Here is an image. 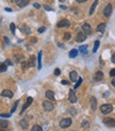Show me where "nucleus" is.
<instances>
[{
  "mask_svg": "<svg viewBox=\"0 0 115 131\" xmlns=\"http://www.w3.org/2000/svg\"><path fill=\"white\" fill-rule=\"evenodd\" d=\"M69 26H70V23H69L68 20H66V19H62V20H60L57 23V27H59V28L69 27Z\"/></svg>",
  "mask_w": 115,
  "mask_h": 131,
  "instance_id": "nucleus-5",
  "label": "nucleus"
},
{
  "mask_svg": "<svg viewBox=\"0 0 115 131\" xmlns=\"http://www.w3.org/2000/svg\"><path fill=\"white\" fill-rule=\"evenodd\" d=\"M11 116V114H4V113H1L0 114V117H5V118H9Z\"/></svg>",
  "mask_w": 115,
  "mask_h": 131,
  "instance_id": "nucleus-34",
  "label": "nucleus"
},
{
  "mask_svg": "<svg viewBox=\"0 0 115 131\" xmlns=\"http://www.w3.org/2000/svg\"><path fill=\"white\" fill-rule=\"evenodd\" d=\"M36 41L37 39H35V37H32V39H31V42H33V43H36Z\"/></svg>",
  "mask_w": 115,
  "mask_h": 131,
  "instance_id": "nucleus-45",
  "label": "nucleus"
},
{
  "mask_svg": "<svg viewBox=\"0 0 115 131\" xmlns=\"http://www.w3.org/2000/svg\"><path fill=\"white\" fill-rule=\"evenodd\" d=\"M76 1L79 3H81V2H85V1H88V0H76Z\"/></svg>",
  "mask_w": 115,
  "mask_h": 131,
  "instance_id": "nucleus-44",
  "label": "nucleus"
},
{
  "mask_svg": "<svg viewBox=\"0 0 115 131\" xmlns=\"http://www.w3.org/2000/svg\"><path fill=\"white\" fill-rule=\"evenodd\" d=\"M60 1H61V2H63V1H65V0H60Z\"/></svg>",
  "mask_w": 115,
  "mask_h": 131,
  "instance_id": "nucleus-52",
  "label": "nucleus"
},
{
  "mask_svg": "<svg viewBox=\"0 0 115 131\" xmlns=\"http://www.w3.org/2000/svg\"><path fill=\"white\" fill-rule=\"evenodd\" d=\"M44 8H45V9L47 10V11H51V10H52V9H51L50 7H48V5H44Z\"/></svg>",
  "mask_w": 115,
  "mask_h": 131,
  "instance_id": "nucleus-40",
  "label": "nucleus"
},
{
  "mask_svg": "<svg viewBox=\"0 0 115 131\" xmlns=\"http://www.w3.org/2000/svg\"><path fill=\"white\" fill-rule=\"evenodd\" d=\"M35 59H36V58L34 57V55H31L30 57V59H29V66H35Z\"/></svg>",
  "mask_w": 115,
  "mask_h": 131,
  "instance_id": "nucleus-19",
  "label": "nucleus"
},
{
  "mask_svg": "<svg viewBox=\"0 0 115 131\" xmlns=\"http://www.w3.org/2000/svg\"><path fill=\"white\" fill-rule=\"evenodd\" d=\"M33 5H34V8H36V9H39V8H41V5H39L38 3H34Z\"/></svg>",
  "mask_w": 115,
  "mask_h": 131,
  "instance_id": "nucleus-41",
  "label": "nucleus"
},
{
  "mask_svg": "<svg viewBox=\"0 0 115 131\" xmlns=\"http://www.w3.org/2000/svg\"><path fill=\"white\" fill-rule=\"evenodd\" d=\"M20 125H21V127H23V129H27L28 126H29V123H28L27 119H21L20 120Z\"/></svg>",
  "mask_w": 115,
  "mask_h": 131,
  "instance_id": "nucleus-24",
  "label": "nucleus"
},
{
  "mask_svg": "<svg viewBox=\"0 0 115 131\" xmlns=\"http://www.w3.org/2000/svg\"><path fill=\"white\" fill-rule=\"evenodd\" d=\"M12 1H13V2H15V3H17L19 1V0H12Z\"/></svg>",
  "mask_w": 115,
  "mask_h": 131,
  "instance_id": "nucleus-51",
  "label": "nucleus"
},
{
  "mask_svg": "<svg viewBox=\"0 0 115 131\" xmlns=\"http://www.w3.org/2000/svg\"><path fill=\"white\" fill-rule=\"evenodd\" d=\"M20 30L23 31V32H25L26 34H30V32H31L30 28H28L26 25H21V27H20Z\"/></svg>",
  "mask_w": 115,
  "mask_h": 131,
  "instance_id": "nucleus-17",
  "label": "nucleus"
},
{
  "mask_svg": "<svg viewBox=\"0 0 115 131\" xmlns=\"http://www.w3.org/2000/svg\"><path fill=\"white\" fill-rule=\"evenodd\" d=\"M97 3H98V0H95V1H94V3H93V4H92V7H91V10H90V14H91V15H92L93 13H94L95 8H96Z\"/></svg>",
  "mask_w": 115,
  "mask_h": 131,
  "instance_id": "nucleus-25",
  "label": "nucleus"
},
{
  "mask_svg": "<svg viewBox=\"0 0 115 131\" xmlns=\"http://www.w3.org/2000/svg\"><path fill=\"white\" fill-rule=\"evenodd\" d=\"M32 101H33V98H32V97H28V98H27V102L23 104V109H21V113H23V111H26V109H27L28 107H29L31 104H32Z\"/></svg>",
  "mask_w": 115,
  "mask_h": 131,
  "instance_id": "nucleus-11",
  "label": "nucleus"
},
{
  "mask_svg": "<svg viewBox=\"0 0 115 131\" xmlns=\"http://www.w3.org/2000/svg\"><path fill=\"white\" fill-rule=\"evenodd\" d=\"M111 13H112V5L108 4L106 8H104V15L106 17H109L111 15Z\"/></svg>",
  "mask_w": 115,
  "mask_h": 131,
  "instance_id": "nucleus-8",
  "label": "nucleus"
},
{
  "mask_svg": "<svg viewBox=\"0 0 115 131\" xmlns=\"http://www.w3.org/2000/svg\"><path fill=\"white\" fill-rule=\"evenodd\" d=\"M28 3H29V0H19L17 2V4H18L19 8H23L26 5H28Z\"/></svg>",
  "mask_w": 115,
  "mask_h": 131,
  "instance_id": "nucleus-18",
  "label": "nucleus"
},
{
  "mask_svg": "<svg viewBox=\"0 0 115 131\" xmlns=\"http://www.w3.org/2000/svg\"><path fill=\"white\" fill-rule=\"evenodd\" d=\"M69 102H71V104H75V102H77V96L76 94L74 93V91L73 90H69Z\"/></svg>",
  "mask_w": 115,
  "mask_h": 131,
  "instance_id": "nucleus-6",
  "label": "nucleus"
},
{
  "mask_svg": "<svg viewBox=\"0 0 115 131\" xmlns=\"http://www.w3.org/2000/svg\"><path fill=\"white\" fill-rule=\"evenodd\" d=\"M43 107H44L45 111H47V112H50V111L53 110V104L48 100H45L44 102H43Z\"/></svg>",
  "mask_w": 115,
  "mask_h": 131,
  "instance_id": "nucleus-4",
  "label": "nucleus"
},
{
  "mask_svg": "<svg viewBox=\"0 0 115 131\" xmlns=\"http://www.w3.org/2000/svg\"><path fill=\"white\" fill-rule=\"evenodd\" d=\"M70 114L75 115V114H76V110H75V109H70Z\"/></svg>",
  "mask_w": 115,
  "mask_h": 131,
  "instance_id": "nucleus-38",
  "label": "nucleus"
},
{
  "mask_svg": "<svg viewBox=\"0 0 115 131\" xmlns=\"http://www.w3.org/2000/svg\"><path fill=\"white\" fill-rule=\"evenodd\" d=\"M71 125V119L70 118H63L60 122V127L61 128H68Z\"/></svg>",
  "mask_w": 115,
  "mask_h": 131,
  "instance_id": "nucleus-3",
  "label": "nucleus"
},
{
  "mask_svg": "<svg viewBox=\"0 0 115 131\" xmlns=\"http://www.w3.org/2000/svg\"><path fill=\"white\" fill-rule=\"evenodd\" d=\"M21 66H23V69H27L28 67H29V63H28V62H23V63H21Z\"/></svg>",
  "mask_w": 115,
  "mask_h": 131,
  "instance_id": "nucleus-32",
  "label": "nucleus"
},
{
  "mask_svg": "<svg viewBox=\"0 0 115 131\" xmlns=\"http://www.w3.org/2000/svg\"><path fill=\"white\" fill-rule=\"evenodd\" d=\"M18 102H19L18 100H17V101H15V104H14L13 108H12V110H11V113H14V112H15V110H16L17 106H18Z\"/></svg>",
  "mask_w": 115,
  "mask_h": 131,
  "instance_id": "nucleus-31",
  "label": "nucleus"
},
{
  "mask_svg": "<svg viewBox=\"0 0 115 131\" xmlns=\"http://www.w3.org/2000/svg\"><path fill=\"white\" fill-rule=\"evenodd\" d=\"M53 74H54L55 76H59V75L61 74V70L59 68H57V69H54V73H53Z\"/></svg>",
  "mask_w": 115,
  "mask_h": 131,
  "instance_id": "nucleus-35",
  "label": "nucleus"
},
{
  "mask_svg": "<svg viewBox=\"0 0 115 131\" xmlns=\"http://www.w3.org/2000/svg\"><path fill=\"white\" fill-rule=\"evenodd\" d=\"M104 29H106V23H100V25L97 27V31H98V32H101V33L104 31Z\"/></svg>",
  "mask_w": 115,
  "mask_h": 131,
  "instance_id": "nucleus-22",
  "label": "nucleus"
},
{
  "mask_svg": "<svg viewBox=\"0 0 115 131\" xmlns=\"http://www.w3.org/2000/svg\"><path fill=\"white\" fill-rule=\"evenodd\" d=\"M10 29H11V32L14 34V33H15V30H16V27H15V23H12L11 25H10Z\"/></svg>",
  "mask_w": 115,
  "mask_h": 131,
  "instance_id": "nucleus-29",
  "label": "nucleus"
},
{
  "mask_svg": "<svg viewBox=\"0 0 115 131\" xmlns=\"http://www.w3.org/2000/svg\"><path fill=\"white\" fill-rule=\"evenodd\" d=\"M42 54H43V52H42V51H39L38 55H37V67H38L39 70L42 69Z\"/></svg>",
  "mask_w": 115,
  "mask_h": 131,
  "instance_id": "nucleus-15",
  "label": "nucleus"
},
{
  "mask_svg": "<svg viewBox=\"0 0 115 131\" xmlns=\"http://www.w3.org/2000/svg\"><path fill=\"white\" fill-rule=\"evenodd\" d=\"M45 95H46V97L48 99H50V100H54V93H53L52 91H47V92L45 93Z\"/></svg>",
  "mask_w": 115,
  "mask_h": 131,
  "instance_id": "nucleus-16",
  "label": "nucleus"
},
{
  "mask_svg": "<svg viewBox=\"0 0 115 131\" xmlns=\"http://www.w3.org/2000/svg\"><path fill=\"white\" fill-rule=\"evenodd\" d=\"M113 110V107L112 104H102L101 107H100V111H101L102 114H109V113H111Z\"/></svg>",
  "mask_w": 115,
  "mask_h": 131,
  "instance_id": "nucleus-1",
  "label": "nucleus"
},
{
  "mask_svg": "<svg viewBox=\"0 0 115 131\" xmlns=\"http://www.w3.org/2000/svg\"><path fill=\"white\" fill-rule=\"evenodd\" d=\"M79 51H80L81 53H83V54H85V53H86V51H88V46H86V45L80 46V47H79Z\"/></svg>",
  "mask_w": 115,
  "mask_h": 131,
  "instance_id": "nucleus-23",
  "label": "nucleus"
},
{
  "mask_svg": "<svg viewBox=\"0 0 115 131\" xmlns=\"http://www.w3.org/2000/svg\"><path fill=\"white\" fill-rule=\"evenodd\" d=\"M102 79H104V74H102V71L98 70L96 73V75H95V80H96V81H100V80H102Z\"/></svg>",
  "mask_w": 115,
  "mask_h": 131,
  "instance_id": "nucleus-14",
  "label": "nucleus"
},
{
  "mask_svg": "<svg viewBox=\"0 0 115 131\" xmlns=\"http://www.w3.org/2000/svg\"><path fill=\"white\" fill-rule=\"evenodd\" d=\"M62 84L67 85V84H68V81H66V80H62Z\"/></svg>",
  "mask_w": 115,
  "mask_h": 131,
  "instance_id": "nucleus-42",
  "label": "nucleus"
},
{
  "mask_svg": "<svg viewBox=\"0 0 115 131\" xmlns=\"http://www.w3.org/2000/svg\"><path fill=\"white\" fill-rule=\"evenodd\" d=\"M0 131H8L5 128H0Z\"/></svg>",
  "mask_w": 115,
  "mask_h": 131,
  "instance_id": "nucleus-50",
  "label": "nucleus"
},
{
  "mask_svg": "<svg viewBox=\"0 0 115 131\" xmlns=\"http://www.w3.org/2000/svg\"><path fill=\"white\" fill-rule=\"evenodd\" d=\"M110 76L111 77H115V69H112V70L110 71Z\"/></svg>",
  "mask_w": 115,
  "mask_h": 131,
  "instance_id": "nucleus-37",
  "label": "nucleus"
},
{
  "mask_svg": "<svg viewBox=\"0 0 115 131\" xmlns=\"http://www.w3.org/2000/svg\"><path fill=\"white\" fill-rule=\"evenodd\" d=\"M112 85H113V86H115V78L112 80Z\"/></svg>",
  "mask_w": 115,
  "mask_h": 131,
  "instance_id": "nucleus-48",
  "label": "nucleus"
},
{
  "mask_svg": "<svg viewBox=\"0 0 115 131\" xmlns=\"http://www.w3.org/2000/svg\"><path fill=\"white\" fill-rule=\"evenodd\" d=\"M5 11L7 12H12V9H10V8H5Z\"/></svg>",
  "mask_w": 115,
  "mask_h": 131,
  "instance_id": "nucleus-47",
  "label": "nucleus"
},
{
  "mask_svg": "<svg viewBox=\"0 0 115 131\" xmlns=\"http://www.w3.org/2000/svg\"><path fill=\"white\" fill-rule=\"evenodd\" d=\"M4 42H5V44H10V41L8 37H4Z\"/></svg>",
  "mask_w": 115,
  "mask_h": 131,
  "instance_id": "nucleus-43",
  "label": "nucleus"
},
{
  "mask_svg": "<svg viewBox=\"0 0 115 131\" xmlns=\"http://www.w3.org/2000/svg\"><path fill=\"white\" fill-rule=\"evenodd\" d=\"M85 39H86V34H85V33H82V32H79L78 34H77L76 41L78 42V43H82V42L85 41Z\"/></svg>",
  "mask_w": 115,
  "mask_h": 131,
  "instance_id": "nucleus-7",
  "label": "nucleus"
},
{
  "mask_svg": "<svg viewBox=\"0 0 115 131\" xmlns=\"http://www.w3.org/2000/svg\"><path fill=\"white\" fill-rule=\"evenodd\" d=\"M1 95L4 96V97H8V98H12V97H13V92L10 91V90H4Z\"/></svg>",
  "mask_w": 115,
  "mask_h": 131,
  "instance_id": "nucleus-13",
  "label": "nucleus"
},
{
  "mask_svg": "<svg viewBox=\"0 0 115 131\" xmlns=\"http://www.w3.org/2000/svg\"><path fill=\"white\" fill-rule=\"evenodd\" d=\"M81 83H82V78L79 77L78 80H77V82H76V85H75V89H78V87L81 85Z\"/></svg>",
  "mask_w": 115,
  "mask_h": 131,
  "instance_id": "nucleus-28",
  "label": "nucleus"
},
{
  "mask_svg": "<svg viewBox=\"0 0 115 131\" xmlns=\"http://www.w3.org/2000/svg\"><path fill=\"white\" fill-rule=\"evenodd\" d=\"M104 124L110 128H113V127H115V119L111 117H106L104 118Z\"/></svg>",
  "mask_w": 115,
  "mask_h": 131,
  "instance_id": "nucleus-2",
  "label": "nucleus"
},
{
  "mask_svg": "<svg viewBox=\"0 0 115 131\" xmlns=\"http://www.w3.org/2000/svg\"><path fill=\"white\" fill-rule=\"evenodd\" d=\"M99 45H100V42H99V41H96V42H95L94 48H93V52H96L97 49H98V47H99Z\"/></svg>",
  "mask_w": 115,
  "mask_h": 131,
  "instance_id": "nucleus-27",
  "label": "nucleus"
},
{
  "mask_svg": "<svg viewBox=\"0 0 115 131\" xmlns=\"http://www.w3.org/2000/svg\"><path fill=\"white\" fill-rule=\"evenodd\" d=\"M0 126H1V128H7L9 126V122L5 119H0Z\"/></svg>",
  "mask_w": 115,
  "mask_h": 131,
  "instance_id": "nucleus-21",
  "label": "nucleus"
},
{
  "mask_svg": "<svg viewBox=\"0 0 115 131\" xmlns=\"http://www.w3.org/2000/svg\"><path fill=\"white\" fill-rule=\"evenodd\" d=\"M45 31H46V28L45 27H42L38 29V33H43V32H45Z\"/></svg>",
  "mask_w": 115,
  "mask_h": 131,
  "instance_id": "nucleus-36",
  "label": "nucleus"
},
{
  "mask_svg": "<svg viewBox=\"0 0 115 131\" xmlns=\"http://www.w3.org/2000/svg\"><path fill=\"white\" fill-rule=\"evenodd\" d=\"M7 65H12V62L10 60H7V63H5Z\"/></svg>",
  "mask_w": 115,
  "mask_h": 131,
  "instance_id": "nucleus-46",
  "label": "nucleus"
},
{
  "mask_svg": "<svg viewBox=\"0 0 115 131\" xmlns=\"http://www.w3.org/2000/svg\"><path fill=\"white\" fill-rule=\"evenodd\" d=\"M82 29H83V31H84L85 34H91V33H92V27L86 23L82 26Z\"/></svg>",
  "mask_w": 115,
  "mask_h": 131,
  "instance_id": "nucleus-9",
  "label": "nucleus"
},
{
  "mask_svg": "<svg viewBox=\"0 0 115 131\" xmlns=\"http://www.w3.org/2000/svg\"><path fill=\"white\" fill-rule=\"evenodd\" d=\"M70 37H71V34H70L69 32H66V33L64 34V39H69Z\"/></svg>",
  "mask_w": 115,
  "mask_h": 131,
  "instance_id": "nucleus-33",
  "label": "nucleus"
},
{
  "mask_svg": "<svg viewBox=\"0 0 115 131\" xmlns=\"http://www.w3.org/2000/svg\"><path fill=\"white\" fill-rule=\"evenodd\" d=\"M31 131H42V128L38 125H35V126H33V128L31 129Z\"/></svg>",
  "mask_w": 115,
  "mask_h": 131,
  "instance_id": "nucleus-30",
  "label": "nucleus"
},
{
  "mask_svg": "<svg viewBox=\"0 0 115 131\" xmlns=\"http://www.w3.org/2000/svg\"><path fill=\"white\" fill-rule=\"evenodd\" d=\"M77 54H78V50L77 49H71L70 50V52H69V58H76L77 57Z\"/></svg>",
  "mask_w": 115,
  "mask_h": 131,
  "instance_id": "nucleus-20",
  "label": "nucleus"
},
{
  "mask_svg": "<svg viewBox=\"0 0 115 131\" xmlns=\"http://www.w3.org/2000/svg\"><path fill=\"white\" fill-rule=\"evenodd\" d=\"M90 102H91V108H92V110L96 111V109H97V100H96V98H95L94 96L91 97Z\"/></svg>",
  "mask_w": 115,
  "mask_h": 131,
  "instance_id": "nucleus-10",
  "label": "nucleus"
},
{
  "mask_svg": "<svg viewBox=\"0 0 115 131\" xmlns=\"http://www.w3.org/2000/svg\"><path fill=\"white\" fill-rule=\"evenodd\" d=\"M60 8H61V9H62V10H65V9H67V8H66V7H65V5H61V7H60Z\"/></svg>",
  "mask_w": 115,
  "mask_h": 131,
  "instance_id": "nucleus-49",
  "label": "nucleus"
},
{
  "mask_svg": "<svg viewBox=\"0 0 115 131\" xmlns=\"http://www.w3.org/2000/svg\"><path fill=\"white\" fill-rule=\"evenodd\" d=\"M69 77H70V80L73 82H76L78 80V74H77V71H70V74H69Z\"/></svg>",
  "mask_w": 115,
  "mask_h": 131,
  "instance_id": "nucleus-12",
  "label": "nucleus"
},
{
  "mask_svg": "<svg viewBox=\"0 0 115 131\" xmlns=\"http://www.w3.org/2000/svg\"><path fill=\"white\" fill-rule=\"evenodd\" d=\"M112 62H113V63H114V64H115V52H114V53H113V54H112Z\"/></svg>",
  "mask_w": 115,
  "mask_h": 131,
  "instance_id": "nucleus-39",
  "label": "nucleus"
},
{
  "mask_svg": "<svg viewBox=\"0 0 115 131\" xmlns=\"http://www.w3.org/2000/svg\"><path fill=\"white\" fill-rule=\"evenodd\" d=\"M7 68H8V66L5 63H0V71H1V73H2V71H5Z\"/></svg>",
  "mask_w": 115,
  "mask_h": 131,
  "instance_id": "nucleus-26",
  "label": "nucleus"
}]
</instances>
